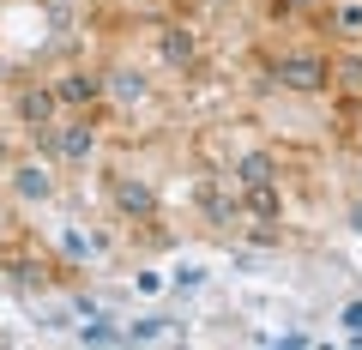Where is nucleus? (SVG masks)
I'll use <instances>...</instances> for the list:
<instances>
[{
	"label": "nucleus",
	"mask_w": 362,
	"mask_h": 350,
	"mask_svg": "<svg viewBox=\"0 0 362 350\" xmlns=\"http://www.w3.org/2000/svg\"><path fill=\"white\" fill-rule=\"evenodd\" d=\"M109 91H115L121 103H139V97H145V78L133 73V66H115V73H109Z\"/></svg>",
	"instance_id": "obj_6"
},
{
	"label": "nucleus",
	"mask_w": 362,
	"mask_h": 350,
	"mask_svg": "<svg viewBox=\"0 0 362 350\" xmlns=\"http://www.w3.org/2000/svg\"><path fill=\"white\" fill-rule=\"evenodd\" d=\"M54 97H61V103H97V97H103V78H90V73H66L61 85H54Z\"/></svg>",
	"instance_id": "obj_3"
},
{
	"label": "nucleus",
	"mask_w": 362,
	"mask_h": 350,
	"mask_svg": "<svg viewBox=\"0 0 362 350\" xmlns=\"http://www.w3.org/2000/svg\"><path fill=\"white\" fill-rule=\"evenodd\" d=\"M272 85H284V91H326V66L314 54H284L272 66Z\"/></svg>",
	"instance_id": "obj_1"
},
{
	"label": "nucleus",
	"mask_w": 362,
	"mask_h": 350,
	"mask_svg": "<svg viewBox=\"0 0 362 350\" xmlns=\"http://www.w3.org/2000/svg\"><path fill=\"white\" fill-rule=\"evenodd\" d=\"M247 206H254V218H278V194H272V182H247Z\"/></svg>",
	"instance_id": "obj_9"
},
{
	"label": "nucleus",
	"mask_w": 362,
	"mask_h": 350,
	"mask_svg": "<svg viewBox=\"0 0 362 350\" xmlns=\"http://www.w3.org/2000/svg\"><path fill=\"white\" fill-rule=\"evenodd\" d=\"M242 182H272V157H266V151L242 157Z\"/></svg>",
	"instance_id": "obj_10"
},
{
	"label": "nucleus",
	"mask_w": 362,
	"mask_h": 350,
	"mask_svg": "<svg viewBox=\"0 0 362 350\" xmlns=\"http://www.w3.org/2000/svg\"><path fill=\"white\" fill-rule=\"evenodd\" d=\"M37 133H42V145H49L61 163H85V157L97 151V133L78 127V121H73V127H37Z\"/></svg>",
	"instance_id": "obj_2"
},
{
	"label": "nucleus",
	"mask_w": 362,
	"mask_h": 350,
	"mask_svg": "<svg viewBox=\"0 0 362 350\" xmlns=\"http://www.w3.org/2000/svg\"><path fill=\"white\" fill-rule=\"evenodd\" d=\"M54 103H61L54 91H25V97H18V115H25V121H37V127H42V121L54 115Z\"/></svg>",
	"instance_id": "obj_5"
},
{
	"label": "nucleus",
	"mask_w": 362,
	"mask_h": 350,
	"mask_svg": "<svg viewBox=\"0 0 362 350\" xmlns=\"http://www.w3.org/2000/svg\"><path fill=\"white\" fill-rule=\"evenodd\" d=\"M350 223H356V230H362V206H356V211H350Z\"/></svg>",
	"instance_id": "obj_14"
},
{
	"label": "nucleus",
	"mask_w": 362,
	"mask_h": 350,
	"mask_svg": "<svg viewBox=\"0 0 362 350\" xmlns=\"http://www.w3.org/2000/svg\"><path fill=\"white\" fill-rule=\"evenodd\" d=\"M344 326H350V338H362V302H350V308H344Z\"/></svg>",
	"instance_id": "obj_13"
},
{
	"label": "nucleus",
	"mask_w": 362,
	"mask_h": 350,
	"mask_svg": "<svg viewBox=\"0 0 362 350\" xmlns=\"http://www.w3.org/2000/svg\"><path fill=\"white\" fill-rule=\"evenodd\" d=\"M115 206H121V211H139V218H151L157 199H151V187H145V182H115Z\"/></svg>",
	"instance_id": "obj_4"
},
{
	"label": "nucleus",
	"mask_w": 362,
	"mask_h": 350,
	"mask_svg": "<svg viewBox=\"0 0 362 350\" xmlns=\"http://www.w3.org/2000/svg\"><path fill=\"white\" fill-rule=\"evenodd\" d=\"M163 61L169 66H187V61H194V37H187V30H163Z\"/></svg>",
	"instance_id": "obj_8"
},
{
	"label": "nucleus",
	"mask_w": 362,
	"mask_h": 350,
	"mask_svg": "<svg viewBox=\"0 0 362 350\" xmlns=\"http://www.w3.org/2000/svg\"><path fill=\"white\" fill-rule=\"evenodd\" d=\"M13 187H18V199H49V169H18L13 175Z\"/></svg>",
	"instance_id": "obj_7"
},
{
	"label": "nucleus",
	"mask_w": 362,
	"mask_h": 350,
	"mask_svg": "<svg viewBox=\"0 0 362 350\" xmlns=\"http://www.w3.org/2000/svg\"><path fill=\"white\" fill-rule=\"evenodd\" d=\"M78 338L85 344H127V332H115V326H78Z\"/></svg>",
	"instance_id": "obj_12"
},
{
	"label": "nucleus",
	"mask_w": 362,
	"mask_h": 350,
	"mask_svg": "<svg viewBox=\"0 0 362 350\" xmlns=\"http://www.w3.org/2000/svg\"><path fill=\"white\" fill-rule=\"evenodd\" d=\"M163 326L169 320H133L127 326V344H151V338H163Z\"/></svg>",
	"instance_id": "obj_11"
}]
</instances>
